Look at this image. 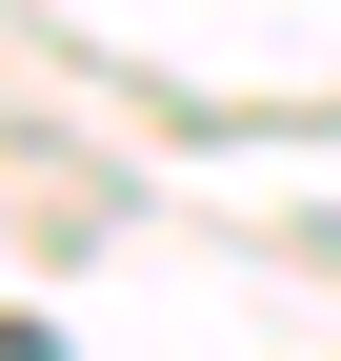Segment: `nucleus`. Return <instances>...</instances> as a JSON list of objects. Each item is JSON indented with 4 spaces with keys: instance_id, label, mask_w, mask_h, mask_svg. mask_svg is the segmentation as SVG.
<instances>
[{
    "instance_id": "obj_1",
    "label": "nucleus",
    "mask_w": 341,
    "mask_h": 361,
    "mask_svg": "<svg viewBox=\"0 0 341 361\" xmlns=\"http://www.w3.org/2000/svg\"><path fill=\"white\" fill-rule=\"evenodd\" d=\"M0 361H61V341H40V322H0Z\"/></svg>"
}]
</instances>
